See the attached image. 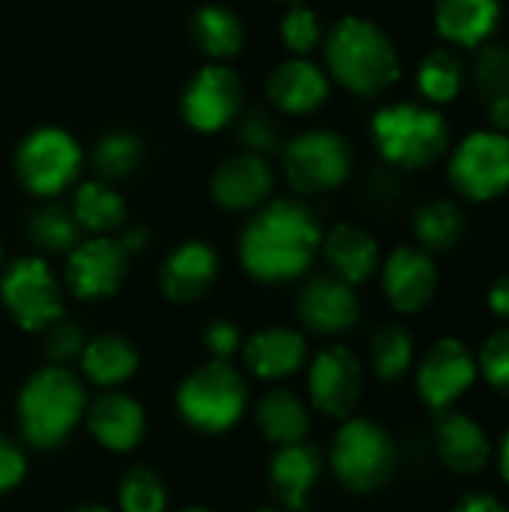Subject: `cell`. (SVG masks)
<instances>
[{"instance_id":"1","label":"cell","mask_w":509,"mask_h":512,"mask_svg":"<svg viewBox=\"0 0 509 512\" xmlns=\"http://www.w3.org/2000/svg\"><path fill=\"white\" fill-rule=\"evenodd\" d=\"M321 237V225L303 201L276 198L258 207L243 228L240 264L258 282H291L312 267Z\"/></svg>"},{"instance_id":"2","label":"cell","mask_w":509,"mask_h":512,"mask_svg":"<svg viewBox=\"0 0 509 512\" xmlns=\"http://www.w3.org/2000/svg\"><path fill=\"white\" fill-rule=\"evenodd\" d=\"M330 75L357 96H378L399 78L393 39L369 18L348 15L336 21L324 42Z\"/></svg>"},{"instance_id":"3","label":"cell","mask_w":509,"mask_h":512,"mask_svg":"<svg viewBox=\"0 0 509 512\" xmlns=\"http://www.w3.org/2000/svg\"><path fill=\"white\" fill-rule=\"evenodd\" d=\"M87 393L84 384L66 366L36 369L18 393V429L36 450L60 447L84 420Z\"/></svg>"},{"instance_id":"4","label":"cell","mask_w":509,"mask_h":512,"mask_svg":"<svg viewBox=\"0 0 509 512\" xmlns=\"http://www.w3.org/2000/svg\"><path fill=\"white\" fill-rule=\"evenodd\" d=\"M372 138L390 165L417 171V168H429L444 156L450 129L435 108L417 102H396L375 114Z\"/></svg>"},{"instance_id":"5","label":"cell","mask_w":509,"mask_h":512,"mask_svg":"<svg viewBox=\"0 0 509 512\" xmlns=\"http://www.w3.org/2000/svg\"><path fill=\"white\" fill-rule=\"evenodd\" d=\"M396 465H399V453L384 426L366 417L342 420L330 444V468L348 492L357 495L381 492L393 480Z\"/></svg>"},{"instance_id":"6","label":"cell","mask_w":509,"mask_h":512,"mask_svg":"<svg viewBox=\"0 0 509 512\" xmlns=\"http://www.w3.org/2000/svg\"><path fill=\"white\" fill-rule=\"evenodd\" d=\"M249 402V387L243 375L225 363L210 360L189 372L177 390V411L186 426L204 435H222L237 426Z\"/></svg>"},{"instance_id":"7","label":"cell","mask_w":509,"mask_h":512,"mask_svg":"<svg viewBox=\"0 0 509 512\" xmlns=\"http://www.w3.org/2000/svg\"><path fill=\"white\" fill-rule=\"evenodd\" d=\"M84 168L81 144L60 126H39L15 150V177L36 198H57Z\"/></svg>"},{"instance_id":"8","label":"cell","mask_w":509,"mask_h":512,"mask_svg":"<svg viewBox=\"0 0 509 512\" xmlns=\"http://www.w3.org/2000/svg\"><path fill=\"white\" fill-rule=\"evenodd\" d=\"M0 303L27 333H42L48 324L63 318V288L39 255H24L3 270Z\"/></svg>"},{"instance_id":"9","label":"cell","mask_w":509,"mask_h":512,"mask_svg":"<svg viewBox=\"0 0 509 512\" xmlns=\"http://www.w3.org/2000/svg\"><path fill=\"white\" fill-rule=\"evenodd\" d=\"M351 147L342 135L330 129H312L294 135L282 144V171L285 180L300 195H321L339 189L351 174Z\"/></svg>"},{"instance_id":"10","label":"cell","mask_w":509,"mask_h":512,"mask_svg":"<svg viewBox=\"0 0 509 512\" xmlns=\"http://www.w3.org/2000/svg\"><path fill=\"white\" fill-rule=\"evenodd\" d=\"M453 186L471 201H492L509 189V135L483 129L468 135L450 159Z\"/></svg>"},{"instance_id":"11","label":"cell","mask_w":509,"mask_h":512,"mask_svg":"<svg viewBox=\"0 0 509 512\" xmlns=\"http://www.w3.org/2000/svg\"><path fill=\"white\" fill-rule=\"evenodd\" d=\"M243 81L225 63L201 66L183 87L180 114L195 132H219L231 126L243 111Z\"/></svg>"},{"instance_id":"12","label":"cell","mask_w":509,"mask_h":512,"mask_svg":"<svg viewBox=\"0 0 509 512\" xmlns=\"http://www.w3.org/2000/svg\"><path fill=\"white\" fill-rule=\"evenodd\" d=\"M477 357L462 339H438L417 366V393L432 411H450L477 381Z\"/></svg>"},{"instance_id":"13","label":"cell","mask_w":509,"mask_h":512,"mask_svg":"<svg viewBox=\"0 0 509 512\" xmlns=\"http://www.w3.org/2000/svg\"><path fill=\"white\" fill-rule=\"evenodd\" d=\"M312 405L333 420L354 417L363 396V366L345 345H330L315 354L306 375Z\"/></svg>"},{"instance_id":"14","label":"cell","mask_w":509,"mask_h":512,"mask_svg":"<svg viewBox=\"0 0 509 512\" xmlns=\"http://www.w3.org/2000/svg\"><path fill=\"white\" fill-rule=\"evenodd\" d=\"M129 273V255L117 243V237H87L66 255V288L84 300H105L117 294V288L126 282Z\"/></svg>"},{"instance_id":"15","label":"cell","mask_w":509,"mask_h":512,"mask_svg":"<svg viewBox=\"0 0 509 512\" xmlns=\"http://www.w3.org/2000/svg\"><path fill=\"white\" fill-rule=\"evenodd\" d=\"M273 192V168L264 156L234 153L210 177V198L228 213H255Z\"/></svg>"},{"instance_id":"16","label":"cell","mask_w":509,"mask_h":512,"mask_svg":"<svg viewBox=\"0 0 509 512\" xmlns=\"http://www.w3.org/2000/svg\"><path fill=\"white\" fill-rule=\"evenodd\" d=\"M381 288H384L387 303L396 312L414 315L432 303V297L438 291V267L426 249L402 246L384 261Z\"/></svg>"},{"instance_id":"17","label":"cell","mask_w":509,"mask_h":512,"mask_svg":"<svg viewBox=\"0 0 509 512\" xmlns=\"http://www.w3.org/2000/svg\"><path fill=\"white\" fill-rule=\"evenodd\" d=\"M297 318L315 336H339L360 318V300L354 285L336 276H318L297 294Z\"/></svg>"},{"instance_id":"18","label":"cell","mask_w":509,"mask_h":512,"mask_svg":"<svg viewBox=\"0 0 509 512\" xmlns=\"http://www.w3.org/2000/svg\"><path fill=\"white\" fill-rule=\"evenodd\" d=\"M330 96V78L327 72L312 63L309 57H288L273 66L267 75V99L282 114H312L318 111Z\"/></svg>"},{"instance_id":"19","label":"cell","mask_w":509,"mask_h":512,"mask_svg":"<svg viewBox=\"0 0 509 512\" xmlns=\"http://www.w3.org/2000/svg\"><path fill=\"white\" fill-rule=\"evenodd\" d=\"M219 276V258L210 243L186 240L174 252L165 255L159 267V288L171 303H195L201 300Z\"/></svg>"},{"instance_id":"20","label":"cell","mask_w":509,"mask_h":512,"mask_svg":"<svg viewBox=\"0 0 509 512\" xmlns=\"http://www.w3.org/2000/svg\"><path fill=\"white\" fill-rule=\"evenodd\" d=\"M84 423L93 435V441L111 453H129L141 444L147 417L144 408L120 390H108L99 399L87 402Z\"/></svg>"},{"instance_id":"21","label":"cell","mask_w":509,"mask_h":512,"mask_svg":"<svg viewBox=\"0 0 509 512\" xmlns=\"http://www.w3.org/2000/svg\"><path fill=\"white\" fill-rule=\"evenodd\" d=\"M435 450L438 459L459 477L480 474L492 459V441L477 420L459 411H441L435 420Z\"/></svg>"},{"instance_id":"22","label":"cell","mask_w":509,"mask_h":512,"mask_svg":"<svg viewBox=\"0 0 509 512\" xmlns=\"http://www.w3.org/2000/svg\"><path fill=\"white\" fill-rule=\"evenodd\" d=\"M306 336L291 327H267L243 342V363L261 381H282L306 366Z\"/></svg>"},{"instance_id":"23","label":"cell","mask_w":509,"mask_h":512,"mask_svg":"<svg viewBox=\"0 0 509 512\" xmlns=\"http://www.w3.org/2000/svg\"><path fill=\"white\" fill-rule=\"evenodd\" d=\"M324 459L312 444L279 447L270 462V486L285 512H306L312 492L321 480Z\"/></svg>"},{"instance_id":"24","label":"cell","mask_w":509,"mask_h":512,"mask_svg":"<svg viewBox=\"0 0 509 512\" xmlns=\"http://www.w3.org/2000/svg\"><path fill=\"white\" fill-rule=\"evenodd\" d=\"M321 249L324 258L333 270L336 279L348 282V285H360L366 279H372V273L381 264V252L375 237L351 222H339L333 225L324 237H321Z\"/></svg>"},{"instance_id":"25","label":"cell","mask_w":509,"mask_h":512,"mask_svg":"<svg viewBox=\"0 0 509 512\" xmlns=\"http://www.w3.org/2000/svg\"><path fill=\"white\" fill-rule=\"evenodd\" d=\"M189 36H192V45L213 63L237 57L246 42V30L237 12H231L222 3L198 6L195 15L189 18Z\"/></svg>"},{"instance_id":"26","label":"cell","mask_w":509,"mask_h":512,"mask_svg":"<svg viewBox=\"0 0 509 512\" xmlns=\"http://www.w3.org/2000/svg\"><path fill=\"white\" fill-rule=\"evenodd\" d=\"M78 360H81L84 375L96 387H105V390H114V387L126 384L138 369L135 345L120 333H102V336L87 339Z\"/></svg>"},{"instance_id":"27","label":"cell","mask_w":509,"mask_h":512,"mask_svg":"<svg viewBox=\"0 0 509 512\" xmlns=\"http://www.w3.org/2000/svg\"><path fill=\"white\" fill-rule=\"evenodd\" d=\"M498 0H435V24L456 45H480L498 27Z\"/></svg>"},{"instance_id":"28","label":"cell","mask_w":509,"mask_h":512,"mask_svg":"<svg viewBox=\"0 0 509 512\" xmlns=\"http://www.w3.org/2000/svg\"><path fill=\"white\" fill-rule=\"evenodd\" d=\"M255 426L276 447L303 444L306 435H309V408L291 390L276 387V390H267L258 399Z\"/></svg>"},{"instance_id":"29","label":"cell","mask_w":509,"mask_h":512,"mask_svg":"<svg viewBox=\"0 0 509 512\" xmlns=\"http://www.w3.org/2000/svg\"><path fill=\"white\" fill-rule=\"evenodd\" d=\"M72 216L78 228L87 231L90 237H114L126 222V201L111 183L93 177L75 189Z\"/></svg>"},{"instance_id":"30","label":"cell","mask_w":509,"mask_h":512,"mask_svg":"<svg viewBox=\"0 0 509 512\" xmlns=\"http://www.w3.org/2000/svg\"><path fill=\"white\" fill-rule=\"evenodd\" d=\"M147 147L141 135L129 129H108L90 147V168L102 183H120L144 165Z\"/></svg>"},{"instance_id":"31","label":"cell","mask_w":509,"mask_h":512,"mask_svg":"<svg viewBox=\"0 0 509 512\" xmlns=\"http://www.w3.org/2000/svg\"><path fill=\"white\" fill-rule=\"evenodd\" d=\"M27 240L39 252L69 255L81 243V228H78L72 210L60 207L57 201H45L27 219Z\"/></svg>"},{"instance_id":"32","label":"cell","mask_w":509,"mask_h":512,"mask_svg":"<svg viewBox=\"0 0 509 512\" xmlns=\"http://www.w3.org/2000/svg\"><path fill=\"white\" fill-rule=\"evenodd\" d=\"M414 234L426 252H447L465 234V213L453 201H432L417 210Z\"/></svg>"},{"instance_id":"33","label":"cell","mask_w":509,"mask_h":512,"mask_svg":"<svg viewBox=\"0 0 509 512\" xmlns=\"http://www.w3.org/2000/svg\"><path fill=\"white\" fill-rule=\"evenodd\" d=\"M414 363V339L399 324H384L369 342V366L381 381H399Z\"/></svg>"},{"instance_id":"34","label":"cell","mask_w":509,"mask_h":512,"mask_svg":"<svg viewBox=\"0 0 509 512\" xmlns=\"http://www.w3.org/2000/svg\"><path fill=\"white\" fill-rule=\"evenodd\" d=\"M117 504L123 512H165L168 510L165 480L153 468L135 465L120 477Z\"/></svg>"},{"instance_id":"35","label":"cell","mask_w":509,"mask_h":512,"mask_svg":"<svg viewBox=\"0 0 509 512\" xmlns=\"http://www.w3.org/2000/svg\"><path fill=\"white\" fill-rule=\"evenodd\" d=\"M417 84L429 102H453L462 90V63L450 51H432L420 63Z\"/></svg>"},{"instance_id":"36","label":"cell","mask_w":509,"mask_h":512,"mask_svg":"<svg viewBox=\"0 0 509 512\" xmlns=\"http://www.w3.org/2000/svg\"><path fill=\"white\" fill-rule=\"evenodd\" d=\"M234 126V138L240 144L243 153H255V156H270L276 150H282V129L279 120L264 111V108H249L240 111V117L231 123Z\"/></svg>"},{"instance_id":"37","label":"cell","mask_w":509,"mask_h":512,"mask_svg":"<svg viewBox=\"0 0 509 512\" xmlns=\"http://www.w3.org/2000/svg\"><path fill=\"white\" fill-rule=\"evenodd\" d=\"M279 36H282V45L294 57H309L321 45V18H318V12L309 9L306 3H291L288 12L282 15Z\"/></svg>"},{"instance_id":"38","label":"cell","mask_w":509,"mask_h":512,"mask_svg":"<svg viewBox=\"0 0 509 512\" xmlns=\"http://www.w3.org/2000/svg\"><path fill=\"white\" fill-rule=\"evenodd\" d=\"M84 342H87L84 330L75 321H69L66 315L42 330V351L51 360V366H66V363L78 360L84 351Z\"/></svg>"},{"instance_id":"39","label":"cell","mask_w":509,"mask_h":512,"mask_svg":"<svg viewBox=\"0 0 509 512\" xmlns=\"http://www.w3.org/2000/svg\"><path fill=\"white\" fill-rule=\"evenodd\" d=\"M477 369L489 381V387H495L498 393L509 396V324L495 330L483 342L480 357H477Z\"/></svg>"},{"instance_id":"40","label":"cell","mask_w":509,"mask_h":512,"mask_svg":"<svg viewBox=\"0 0 509 512\" xmlns=\"http://www.w3.org/2000/svg\"><path fill=\"white\" fill-rule=\"evenodd\" d=\"M477 87L483 96L495 99L509 93V48L507 45H489L477 60Z\"/></svg>"},{"instance_id":"41","label":"cell","mask_w":509,"mask_h":512,"mask_svg":"<svg viewBox=\"0 0 509 512\" xmlns=\"http://www.w3.org/2000/svg\"><path fill=\"white\" fill-rule=\"evenodd\" d=\"M243 345V333L234 321L228 318H213L207 327H204V348L210 354V360H231Z\"/></svg>"},{"instance_id":"42","label":"cell","mask_w":509,"mask_h":512,"mask_svg":"<svg viewBox=\"0 0 509 512\" xmlns=\"http://www.w3.org/2000/svg\"><path fill=\"white\" fill-rule=\"evenodd\" d=\"M27 474V459L15 441L0 435V495L12 492Z\"/></svg>"},{"instance_id":"43","label":"cell","mask_w":509,"mask_h":512,"mask_svg":"<svg viewBox=\"0 0 509 512\" xmlns=\"http://www.w3.org/2000/svg\"><path fill=\"white\" fill-rule=\"evenodd\" d=\"M117 243L123 246V252L132 258V255H141L147 246H150V231L141 228V225H129V228H120L117 234Z\"/></svg>"},{"instance_id":"44","label":"cell","mask_w":509,"mask_h":512,"mask_svg":"<svg viewBox=\"0 0 509 512\" xmlns=\"http://www.w3.org/2000/svg\"><path fill=\"white\" fill-rule=\"evenodd\" d=\"M453 512H509L495 495H483V492H474V495H465L456 510Z\"/></svg>"},{"instance_id":"45","label":"cell","mask_w":509,"mask_h":512,"mask_svg":"<svg viewBox=\"0 0 509 512\" xmlns=\"http://www.w3.org/2000/svg\"><path fill=\"white\" fill-rule=\"evenodd\" d=\"M489 309H492L498 318L509 321V273L507 276H501V279L489 288Z\"/></svg>"},{"instance_id":"46","label":"cell","mask_w":509,"mask_h":512,"mask_svg":"<svg viewBox=\"0 0 509 512\" xmlns=\"http://www.w3.org/2000/svg\"><path fill=\"white\" fill-rule=\"evenodd\" d=\"M489 117L498 132H509V93L489 99Z\"/></svg>"},{"instance_id":"47","label":"cell","mask_w":509,"mask_h":512,"mask_svg":"<svg viewBox=\"0 0 509 512\" xmlns=\"http://www.w3.org/2000/svg\"><path fill=\"white\" fill-rule=\"evenodd\" d=\"M498 468H501V477H504V483L509 486V432L504 435V441H501V450H498Z\"/></svg>"},{"instance_id":"48","label":"cell","mask_w":509,"mask_h":512,"mask_svg":"<svg viewBox=\"0 0 509 512\" xmlns=\"http://www.w3.org/2000/svg\"><path fill=\"white\" fill-rule=\"evenodd\" d=\"M72 512H111V510H105V507H78V510H72Z\"/></svg>"},{"instance_id":"49","label":"cell","mask_w":509,"mask_h":512,"mask_svg":"<svg viewBox=\"0 0 509 512\" xmlns=\"http://www.w3.org/2000/svg\"><path fill=\"white\" fill-rule=\"evenodd\" d=\"M255 512H285V510H279V507H261V510H255Z\"/></svg>"},{"instance_id":"50","label":"cell","mask_w":509,"mask_h":512,"mask_svg":"<svg viewBox=\"0 0 509 512\" xmlns=\"http://www.w3.org/2000/svg\"><path fill=\"white\" fill-rule=\"evenodd\" d=\"M183 512H210V510H204V507H189V510H183Z\"/></svg>"},{"instance_id":"51","label":"cell","mask_w":509,"mask_h":512,"mask_svg":"<svg viewBox=\"0 0 509 512\" xmlns=\"http://www.w3.org/2000/svg\"><path fill=\"white\" fill-rule=\"evenodd\" d=\"M276 3H303V0H276Z\"/></svg>"},{"instance_id":"52","label":"cell","mask_w":509,"mask_h":512,"mask_svg":"<svg viewBox=\"0 0 509 512\" xmlns=\"http://www.w3.org/2000/svg\"><path fill=\"white\" fill-rule=\"evenodd\" d=\"M0 264H3V246H0Z\"/></svg>"}]
</instances>
